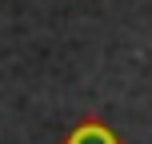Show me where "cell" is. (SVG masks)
<instances>
[{
	"label": "cell",
	"mask_w": 152,
	"mask_h": 144,
	"mask_svg": "<svg viewBox=\"0 0 152 144\" xmlns=\"http://www.w3.org/2000/svg\"><path fill=\"white\" fill-rule=\"evenodd\" d=\"M60 144H124V140H120V132L108 128L100 116H80Z\"/></svg>",
	"instance_id": "cell-1"
}]
</instances>
